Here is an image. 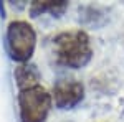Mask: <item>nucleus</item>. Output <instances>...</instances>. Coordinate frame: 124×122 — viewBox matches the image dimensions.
<instances>
[{"mask_svg": "<svg viewBox=\"0 0 124 122\" xmlns=\"http://www.w3.org/2000/svg\"><path fill=\"white\" fill-rule=\"evenodd\" d=\"M68 3L66 2H33L31 5H30V13H31V17H38V15H43V13H53V15H56L60 17L65 10H66Z\"/></svg>", "mask_w": 124, "mask_h": 122, "instance_id": "6", "label": "nucleus"}, {"mask_svg": "<svg viewBox=\"0 0 124 122\" xmlns=\"http://www.w3.org/2000/svg\"><path fill=\"white\" fill-rule=\"evenodd\" d=\"M85 96V86L76 79H61L53 87V101L58 109H73L81 102Z\"/></svg>", "mask_w": 124, "mask_h": 122, "instance_id": "4", "label": "nucleus"}, {"mask_svg": "<svg viewBox=\"0 0 124 122\" xmlns=\"http://www.w3.org/2000/svg\"><path fill=\"white\" fill-rule=\"evenodd\" d=\"M7 45H8V51L13 59L28 61L37 46L35 30L31 28L30 23L23 20L12 22L7 28Z\"/></svg>", "mask_w": 124, "mask_h": 122, "instance_id": "3", "label": "nucleus"}, {"mask_svg": "<svg viewBox=\"0 0 124 122\" xmlns=\"http://www.w3.org/2000/svg\"><path fill=\"white\" fill-rule=\"evenodd\" d=\"M53 56L58 65L79 69L85 68L93 56L89 36L83 30L63 31L53 38Z\"/></svg>", "mask_w": 124, "mask_h": 122, "instance_id": "1", "label": "nucleus"}, {"mask_svg": "<svg viewBox=\"0 0 124 122\" xmlns=\"http://www.w3.org/2000/svg\"><path fill=\"white\" fill-rule=\"evenodd\" d=\"M51 94L41 86L20 91L18 107L22 122H45L51 109Z\"/></svg>", "mask_w": 124, "mask_h": 122, "instance_id": "2", "label": "nucleus"}, {"mask_svg": "<svg viewBox=\"0 0 124 122\" xmlns=\"http://www.w3.org/2000/svg\"><path fill=\"white\" fill-rule=\"evenodd\" d=\"M40 79L41 76L35 65H22L15 69V81L20 91L40 86Z\"/></svg>", "mask_w": 124, "mask_h": 122, "instance_id": "5", "label": "nucleus"}]
</instances>
